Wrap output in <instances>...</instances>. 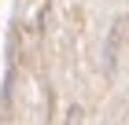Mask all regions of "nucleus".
I'll return each mask as SVG.
<instances>
[{"label":"nucleus","mask_w":129,"mask_h":125,"mask_svg":"<svg viewBox=\"0 0 129 125\" xmlns=\"http://www.w3.org/2000/svg\"><path fill=\"white\" fill-rule=\"evenodd\" d=\"M122 37H125V15L111 22L107 44H103V74H107V77H114V70H118V52H122Z\"/></svg>","instance_id":"f257e3e1"},{"label":"nucleus","mask_w":129,"mask_h":125,"mask_svg":"<svg viewBox=\"0 0 129 125\" xmlns=\"http://www.w3.org/2000/svg\"><path fill=\"white\" fill-rule=\"evenodd\" d=\"M67 125H81V107H70L67 110Z\"/></svg>","instance_id":"f03ea898"}]
</instances>
